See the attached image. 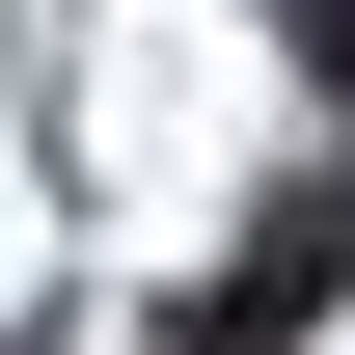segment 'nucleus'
I'll use <instances>...</instances> for the list:
<instances>
[{"mask_svg": "<svg viewBox=\"0 0 355 355\" xmlns=\"http://www.w3.org/2000/svg\"><path fill=\"white\" fill-rule=\"evenodd\" d=\"M301 83H328V110H355V0H301Z\"/></svg>", "mask_w": 355, "mask_h": 355, "instance_id": "nucleus-2", "label": "nucleus"}, {"mask_svg": "<svg viewBox=\"0 0 355 355\" xmlns=\"http://www.w3.org/2000/svg\"><path fill=\"white\" fill-rule=\"evenodd\" d=\"M328 273H355V191H273V219L191 273V328H164V355H301V328H328Z\"/></svg>", "mask_w": 355, "mask_h": 355, "instance_id": "nucleus-1", "label": "nucleus"}]
</instances>
